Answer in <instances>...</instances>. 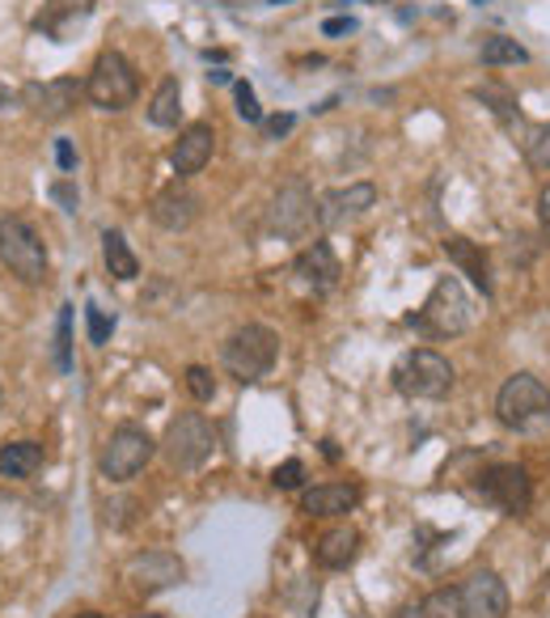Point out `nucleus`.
Instances as JSON below:
<instances>
[{
	"label": "nucleus",
	"instance_id": "1",
	"mask_svg": "<svg viewBox=\"0 0 550 618\" xmlns=\"http://www.w3.org/2000/svg\"><path fill=\"white\" fill-rule=\"evenodd\" d=\"M275 356H279V335H275L272 326H263V322L237 326L229 340H225V347H220L225 373L237 377L242 385L267 377V373L275 369Z\"/></svg>",
	"mask_w": 550,
	"mask_h": 618
},
{
	"label": "nucleus",
	"instance_id": "2",
	"mask_svg": "<svg viewBox=\"0 0 550 618\" xmlns=\"http://www.w3.org/2000/svg\"><path fill=\"white\" fill-rule=\"evenodd\" d=\"M495 420L517 432L550 424V390L533 373H512L495 394Z\"/></svg>",
	"mask_w": 550,
	"mask_h": 618
},
{
	"label": "nucleus",
	"instance_id": "3",
	"mask_svg": "<svg viewBox=\"0 0 550 618\" xmlns=\"http://www.w3.org/2000/svg\"><path fill=\"white\" fill-rule=\"evenodd\" d=\"M394 390L406 394V399H428V403H436L444 399L449 390H453V364L444 361L441 352H432V347H411V352H402V361L394 364Z\"/></svg>",
	"mask_w": 550,
	"mask_h": 618
},
{
	"label": "nucleus",
	"instance_id": "4",
	"mask_svg": "<svg viewBox=\"0 0 550 618\" xmlns=\"http://www.w3.org/2000/svg\"><path fill=\"white\" fill-rule=\"evenodd\" d=\"M140 94V77L127 60L124 51H102L94 68H89V81H85V98L102 110H127Z\"/></svg>",
	"mask_w": 550,
	"mask_h": 618
},
{
	"label": "nucleus",
	"instance_id": "5",
	"mask_svg": "<svg viewBox=\"0 0 550 618\" xmlns=\"http://www.w3.org/2000/svg\"><path fill=\"white\" fill-rule=\"evenodd\" d=\"M0 263L21 279V284H42L47 279V246L35 234L30 220L21 216H0Z\"/></svg>",
	"mask_w": 550,
	"mask_h": 618
},
{
	"label": "nucleus",
	"instance_id": "6",
	"mask_svg": "<svg viewBox=\"0 0 550 618\" xmlns=\"http://www.w3.org/2000/svg\"><path fill=\"white\" fill-rule=\"evenodd\" d=\"M411 326L428 331L432 340L462 335L465 326H470V301H465V288L458 284V276H441L432 284V293H428L420 314L411 318Z\"/></svg>",
	"mask_w": 550,
	"mask_h": 618
},
{
	"label": "nucleus",
	"instance_id": "7",
	"mask_svg": "<svg viewBox=\"0 0 550 618\" xmlns=\"http://www.w3.org/2000/svg\"><path fill=\"white\" fill-rule=\"evenodd\" d=\"M157 453V441L148 436L140 424H119L106 436L102 453H98V470L110 483H127L148 467V458Z\"/></svg>",
	"mask_w": 550,
	"mask_h": 618
},
{
	"label": "nucleus",
	"instance_id": "8",
	"mask_svg": "<svg viewBox=\"0 0 550 618\" xmlns=\"http://www.w3.org/2000/svg\"><path fill=\"white\" fill-rule=\"evenodd\" d=\"M161 449H166V462L174 470H199L216 449V428L199 411H183L169 420Z\"/></svg>",
	"mask_w": 550,
	"mask_h": 618
},
{
	"label": "nucleus",
	"instance_id": "9",
	"mask_svg": "<svg viewBox=\"0 0 550 618\" xmlns=\"http://www.w3.org/2000/svg\"><path fill=\"white\" fill-rule=\"evenodd\" d=\"M474 491L483 496V504L500 509L504 517H526L529 504H533V479H529L526 467L517 462H495L479 474Z\"/></svg>",
	"mask_w": 550,
	"mask_h": 618
},
{
	"label": "nucleus",
	"instance_id": "10",
	"mask_svg": "<svg viewBox=\"0 0 550 618\" xmlns=\"http://www.w3.org/2000/svg\"><path fill=\"white\" fill-rule=\"evenodd\" d=\"M81 98H85V81H77V77L30 81V86L21 89V107L30 110L35 119H42V124H60V119H68Z\"/></svg>",
	"mask_w": 550,
	"mask_h": 618
},
{
	"label": "nucleus",
	"instance_id": "11",
	"mask_svg": "<svg viewBox=\"0 0 550 618\" xmlns=\"http://www.w3.org/2000/svg\"><path fill=\"white\" fill-rule=\"evenodd\" d=\"M124 580L131 585V594H161L187 580V563L174 551H140L127 559Z\"/></svg>",
	"mask_w": 550,
	"mask_h": 618
},
{
	"label": "nucleus",
	"instance_id": "12",
	"mask_svg": "<svg viewBox=\"0 0 550 618\" xmlns=\"http://www.w3.org/2000/svg\"><path fill=\"white\" fill-rule=\"evenodd\" d=\"M267 225H272V234L288 237V242L305 237L317 225L314 192H310L305 183H288V187H279V195L272 199V213H267Z\"/></svg>",
	"mask_w": 550,
	"mask_h": 618
},
{
	"label": "nucleus",
	"instance_id": "13",
	"mask_svg": "<svg viewBox=\"0 0 550 618\" xmlns=\"http://www.w3.org/2000/svg\"><path fill=\"white\" fill-rule=\"evenodd\" d=\"M458 594H462L465 618H508V585L491 568H479V572L465 576Z\"/></svg>",
	"mask_w": 550,
	"mask_h": 618
},
{
	"label": "nucleus",
	"instance_id": "14",
	"mask_svg": "<svg viewBox=\"0 0 550 618\" xmlns=\"http://www.w3.org/2000/svg\"><path fill=\"white\" fill-rule=\"evenodd\" d=\"M148 216H153V225H161V229H169V234L190 229V225H195V216H199V195L190 192L187 183H169L166 192L153 195Z\"/></svg>",
	"mask_w": 550,
	"mask_h": 618
},
{
	"label": "nucleus",
	"instance_id": "15",
	"mask_svg": "<svg viewBox=\"0 0 550 618\" xmlns=\"http://www.w3.org/2000/svg\"><path fill=\"white\" fill-rule=\"evenodd\" d=\"M373 204H377V187H373V183H352V187L326 192L317 199V225H322V229H335L343 220L369 213Z\"/></svg>",
	"mask_w": 550,
	"mask_h": 618
},
{
	"label": "nucleus",
	"instance_id": "16",
	"mask_svg": "<svg viewBox=\"0 0 550 618\" xmlns=\"http://www.w3.org/2000/svg\"><path fill=\"white\" fill-rule=\"evenodd\" d=\"M212 149H216L212 124H187V128L178 131L174 149H169V166H174L178 178H190V174H199L212 161Z\"/></svg>",
	"mask_w": 550,
	"mask_h": 618
},
{
	"label": "nucleus",
	"instance_id": "17",
	"mask_svg": "<svg viewBox=\"0 0 550 618\" xmlns=\"http://www.w3.org/2000/svg\"><path fill=\"white\" fill-rule=\"evenodd\" d=\"M293 272L301 276V284L305 288H314V293H331L338 284V258H335V251L326 246V242H310L301 255H296V263H293Z\"/></svg>",
	"mask_w": 550,
	"mask_h": 618
},
{
	"label": "nucleus",
	"instance_id": "18",
	"mask_svg": "<svg viewBox=\"0 0 550 618\" xmlns=\"http://www.w3.org/2000/svg\"><path fill=\"white\" fill-rule=\"evenodd\" d=\"M360 496L364 491L356 483H317V488L301 496V512H310V517H347L360 504Z\"/></svg>",
	"mask_w": 550,
	"mask_h": 618
},
{
	"label": "nucleus",
	"instance_id": "19",
	"mask_svg": "<svg viewBox=\"0 0 550 618\" xmlns=\"http://www.w3.org/2000/svg\"><path fill=\"white\" fill-rule=\"evenodd\" d=\"M360 530L356 526H335V530H326L317 538L314 547V559L322 568H331V572H343V568H352L360 559Z\"/></svg>",
	"mask_w": 550,
	"mask_h": 618
},
{
	"label": "nucleus",
	"instance_id": "20",
	"mask_svg": "<svg viewBox=\"0 0 550 618\" xmlns=\"http://www.w3.org/2000/svg\"><path fill=\"white\" fill-rule=\"evenodd\" d=\"M444 255H449V263H458L462 267V276L474 279V288L483 293V297H491V276H487V258L483 251L470 242V237H444Z\"/></svg>",
	"mask_w": 550,
	"mask_h": 618
},
{
	"label": "nucleus",
	"instance_id": "21",
	"mask_svg": "<svg viewBox=\"0 0 550 618\" xmlns=\"http://www.w3.org/2000/svg\"><path fill=\"white\" fill-rule=\"evenodd\" d=\"M47 453H42L39 441H9L0 445V479H30L39 474Z\"/></svg>",
	"mask_w": 550,
	"mask_h": 618
},
{
	"label": "nucleus",
	"instance_id": "22",
	"mask_svg": "<svg viewBox=\"0 0 550 618\" xmlns=\"http://www.w3.org/2000/svg\"><path fill=\"white\" fill-rule=\"evenodd\" d=\"M89 13H94V0H47V9H42V18H39V30L42 35H51V39H63L68 26L85 22Z\"/></svg>",
	"mask_w": 550,
	"mask_h": 618
},
{
	"label": "nucleus",
	"instance_id": "23",
	"mask_svg": "<svg viewBox=\"0 0 550 618\" xmlns=\"http://www.w3.org/2000/svg\"><path fill=\"white\" fill-rule=\"evenodd\" d=\"M178 119H183V86H178V77H166L153 94V102H148V124L153 128H178Z\"/></svg>",
	"mask_w": 550,
	"mask_h": 618
},
{
	"label": "nucleus",
	"instance_id": "24",
	"mask_svg": "<svg viewBox=\"0 0 550 618\" xmlns=\"http://www.w3.org/2000/svg\"><path fill=\"white\" fill-rule=\"evenodd\" d=\"M102 258H106V272L115 279L140 276V258L131 255V246H127V237L119 229H106L102 234Z\"/></svg>",
	"mask_w": 550,
	"mask_h": 618
},
{
	"label": "nucleus",
	"instance_id": "25",
	"mask_svg": "<svg viewBox=\"0 0 550 618\" xmlns=\"http://www.w3.org/2000/svg\"><path fill=\"white\" fill-rule=\"evenodd\" d=\"M483 65L487 68H504V65H526L529 51L517 39H508V35H491V39H483Z\"/></svg>",
	"mask_w": 550,
	"mask_h": 618
},
{
	"label": "nucleus",
	"instance_id": "26",
	"mask_svg": "<svg viewBox=\"0 0 550 618\" xmlns=\"http://www.w3.org/2000/svg\"><path fill=\"white\" fill-rule=\"evenodd\" d=\"M420 618H465L462 594L458 589H432L420 601Z\"/></svg>",
	"mask_w": 550,
	"mask_h": 618
},
{
	"label": "nucleus",
	"instance_id": "27",
	"mask_svg": "<svg viewBox=\"0 0 550 618\" xmlns=\"http://www.w3.org/2000/svg\"><path fill=\"white\" fill-rule=\"evenodd\" d=\"M56 369L68 373L72 369V305H60V318H56Z\"/></svg>",
	"mask_w": 550,
	"mask_h": 618
},
{
	"label": "nucleus",
	"instance_id": "28",
	"mask_svg": "<svg viewBox=\"0 0 550 618\" xmlns=\"http://www.w3.org/2000/svg\"><path fill=\"white\" fill-rule=\"evenodd\" d=\"M187 390L199 399V403H212V399H216V377H212L204 364H190L187 369Z\"/></svg>",
	"mask_w": 550,
	"mask_h": 618
},
{
	"label": "nucleus",
	"instance_id": "29",
	"mask_svg": "<svg viewBox=\"0 0 550 618\" xmlns=\"http://www.w3.org/2000/svg\"><path fill=\"white\" fill-rule=\"evenodd\" d=\"M301 479H305V467L296 462V458H288V462H279V467L272 470V483L279 491H296L301 488Z\"/></svg>",
	"mask_w": 550,
	"mask_h": 618
},
{
	"label": "nucleus",
	"instance_id": "30",
	"mask_svg": "<svg viewBox=\"0 0 550 618\" xmlns=\"http://www.w3.org/2000/svg\"><path fill=\"white\" fill-rule=\"evenodd\" d=\"M237 115L246 119V124H263V107H258V98H254V89L246 81H237Z\"/></svg>",
	"mask_w": 550,
	"mask_h": 618
},
{
	"label": "nucleus",
	"instance_id": "31",
	"mask_svg": "<svg viewBox=\"0 0 550 618\" xmlns=\"http://www.w3.org/2000/svg\"><path fill=\"white\" fill-rule=\"evenodd\" d=\"M85 318H89V343H98V347H102V343L110 340V331H115V318H106L98 305H89V310H85Z\"/></svg>",
	"mask_w": 550,
	"mask_h": 618
},
{
	"label": "nucleus",
	"instance_id": "32",
	"mask_svg": "<svg viewBox=\"0 0 550 618\" xmlns=\"http://www.w3.org/2000/svg\"><path fill=\"white\" fill-rule=\"evenodd\" d=\"M529 161H533L538 170H550V124L547 128H538V136L529 140Z\"/></svg>",
	"mask_w": 550,
	"mask_h": 618
},
{
	"label": "nucleus",
	"instance_id": "33",
	"mask_svg": "<svg viewBox=\"0 0 550 618\" xmlns=\"http://www.w3.org/2000/svg\"><path fill=\"white\" fill-rule=\"evenodd\" d=\"M293 115H272V119H267V124H263V131H267V136H272V140H279V136H288V131H293Z\"/></svg>",
	"mask_w": 550,
	"mask_h": 618
},
{
	"label": "nucleus",
	"instance_id": "34",
	"mask_svg": "<svg viewBox=\"0 0 550 618\" xmlns=\"http://www.w3.org/2000/svg\"><path fill=\"white\" fill-rule=\"evenodd\" d=\"M538 225H542V237L550 242V183L538 192Z\"/></svg>",
	"mask_w": 550,
	"mask_h": 618
},
{
	"label": "nucleus",
	"instance_id": "35",
	"mask_svg": "<svg viewBox=\"0 0 550 618\" xmlns=\"http://www.w3.org/2000/svg\"><path fill=\"white\" fill-rule=\"evenodd\" d=\"M56 161H60L63 174L77 170V153H72V145H68V140H56Z\"/></svg>",
	"mask_w": 550,
	"mask_h": 618
},
{
	"label": "nucleus",
	"instance_id": "36",
	"mask_svg": "<svg viewBox=\"0 0 550 618\" xmlns=\"http://www.w3.org/2000/svg\"><path fill=\"white\" fill-rule=\"evenodd\" d=\"M352 30H356L352 18H326V22H322V35H331V39H335V35H352Z\"/></svg>",
	"mask_w": 550,
	"mask_h": 618
},
{
	"label": "nucleus",
	"instance_id": "37",
	"mask_svg": "<svg viewBox=\"0 0 550 618\" xmlns=\"http://www.w3.org/2000/svg\"><path fill=\"white\" fill-rule=\"evenodd\" d=\"M51 199H60L68 213H77V192H72L68 183H56V187H51Z\"/></svg>",
	"mask_w": 550,
	"mask_h": 618
},
{
	"label": "nucleus",
	"instance_id": "38",
	"mask_svg": "<svg viewBox=\"0 0 550 618\" xmlns=\"http://www.w3.org/2000/svg\"><path fill=\"white\" fill-rule=\"evenodd\" d=\"M390 618H420V606H402L399 615H390Z\"/></svg>",
	"mask_w": 550,
	"mask_h": 618
},
{
	"label": "nucleus",
	"instance_id": "39",
	"mask_svg": "<svg viewBox=\"0 0 550 618\" xmlns=\"http://www.w3.org/2000/svg\"><path fill=\"white\" fill-rule=\"evenodd\" d=\"M13 102V94H9V86H0V110Z\"/></svg>",
	"mask_w": 550,
	"mask_h": 618
},
{
	"label": "nucleus",
	"instance_id": "40",
	"mask_svg": "<svg viewBox=\"0 0 550 618\" xmlns=\"http://www.w3.org/2000/svg\"><path fill=\"white\" fill-rule=\"evenodd\" d=\"M77 618H106V615H98V610H85V615H77Z\"/></svg>",
	"mask_w": 550,
	"mask_h": 618
},
{
	"label": "nucleus",
	"instance_id": "41",
	"mask_svg": "<svg viewBox=\"0 0 550 618\" xmlns=\"http://www.w3.org/2000/svg\"><path fill=\"white\" fill-rule=\"evenodd\" d=\"M131 618H157V615H131Z\"/></svg>",
	"mask_w": 550,
	"mask_h": 618
},
{
	"label": "nucleus",
	"instance_id": "42",
	"mask_svg": "<svg viewBox=\"0 0 550 618\" xmlns=\"http://www.w3.org/2000/svg\"><path fill=\"white\" fill-rule=\"evenodd\" d=\"M0 406H4V390H0Z\"/></svg>",
	"mask_w": 550,
	"mask_h": 618
},
{
	"label": "nucleus",
	"instance_id": "43",
	"mask_svg": "<svg viewBox=\"0 0 550 618\" xmlns=\"http://www.w3.org/2000/svg\"><path fill=\"white\" fill-rule=\"evenodd\" d=\"M272 4H284V0H272Z\"/></svg>",
	"mask_w": 550,
	"mask_h": 618
}]
</instances>
